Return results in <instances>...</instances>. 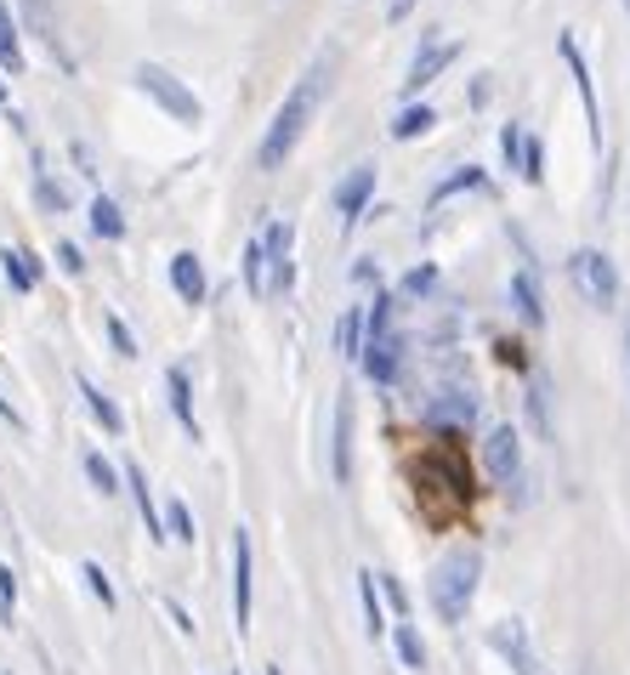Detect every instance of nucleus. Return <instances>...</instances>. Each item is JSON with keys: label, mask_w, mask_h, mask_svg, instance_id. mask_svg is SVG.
I'll use <instances>...</instances> for the list:
<instances>
[{"label": "nucleus", "mask_w": 630, "mask_h": 675, "mask_svg": "<svg viewBox=\"0 0 630 675\" xmlns=\"http://www.w3.org/2000/svg\"><path fill=\"white\" fill-rule=\"evenodd\" d=\"M324 96H329V58H318L296 85H289L284 103H278V114H273V125H267V136H262V149H256V165H262V171H278V165L289 160V149L302 142V131H307V120L318 114Z\"/></svg>", "instance_id": "obj_1"}, {"label": "nucleus", "mask_w": 630, "mask_h": 675, "mask_svg": "<svg viewBox=\"0 0 630 675\" xmlns=\"http://www.w3.org/2000/svg\"><path fill=\"white\" fill-rule=\"evenodd\" d=\"M398 289H375V301L364 307V375L375 386H398L409 364V335L398 329Z\"/></svg>", "instance_id": "obj_2"}, {"label": "nucleus", "mask_w": 630, "mask_h": 675, "mask_svg": "<svg viewBox=\"0 0 630 675\" xmlns=\"http://www.w3.org/2000/svg\"><path fill=\"white\" fill-rule=\"evenodd\" d=\"M477 585H482V545H449L438 556V567H431V579H426V602L455 631L477 602Z\"/></svg>", "instance_id": "obj_3"}, {"label": "nucleus", "mask_w": 630, "mask_h": 675, "mask_svg": "<svg viewBox=\"0 0 630 675\" xmlns=\"http://www.w3.org/2000/svg\"><path fill=\"white\" fill-rule=\"evenodd\" d=\"M482 477L511 500V505H528V466H522V431L506 420V426H489L482 431Z\"/></svg>", "instance_id": "obj_4"}, {"label": "nucleus", "mask_w": 630, "mask_h": 675, "mask_svg": "<svg viewBox=\"0 0 630 675\" xmlns=\"http://www.w3.org/2000/svg\"><path fill=\"white\" fill-rule=\"evenodd\" d=\"M482 420V403L471 392V380L449 375L444 386H431V398L420 403V426L426 431H455V438H466V431H477Z\"/></svg>", "instance_id": "obj_5"}, {"label": "nucleus", "mask_w": 630, "mask_h": 675, "mask_svg": "<svg viewBox=\"0 0 630 675\" xmlns=\"http://www.w3.org/2000/svg\"><path fill=\"white\" fill-rule=\"evenodd\" d=\"M568 278H573V289H579V296H586L597 313H613V307L624 301V278H619L613 256L597 250V245H579V250L568 256Z\"/></svg>", "instance_id": "obj_6"}, {"label": "nucleus", "mask_w": 630, "mask_h": 675, "mask_svg": "<svg viewBox=\"0 0 630 675\" xmlns=\"http://www.w3.org/2000/svg\"><path fill=\"white\" fill-rule=\"evenodd\" d=\"M131 80H136V91H149L171 120H182V125H200V120H205V103H200V96H193L171 69H160V63H136Z\"/></svg>", "instance_id": "obj_7"}, {"label": "nucleus", "mask_w": 630, "mask_h": 675, "mask_svg": "<svg viewBox=\"0 0 630 675\" xmlns=\"http://www.w3.org/2000/svg\"><path fill=\"white\" fill-rule=\"evenodd\" d=\"M482 642H489V653L511 669V675H551L535 653V642H528V624L522 618H495L489 631H482Z\"/></svg>", "instance_id": "obj_8"}, {"label": "nucleus", "mask_w": 630, "mask_h": 675, "mask_svg": "<svg viewBox=\"0 0 630 675\" xmlns=\"http://www.w3.org/2000/svg\"><path fill=\"white\" fill-rule=\"evenodd\" d=\"M251 585H256V545H251V528H233V631L245 636L251 631Z\"/></svg>", "instance_id": "obj_9"}, {"label": "nucleus", "mask_w": 630, "mask_h": 675, "mask_svg": "<svg viewBox=\"0 0 630 675\" xmlns=\"http://www.w3.org/2000/svg\"><path fill=\"white\" fill-rule=\"evenodd\" d=\"M557 52L573 74V91H579V103H586V120H591V142L602 149V103H597V85H591V69H586V52H579V40L573 34H557Z\"/></svg>", "instance_id": "obj_10"}, {"label": "nucleus", "mask_w": 630, "mask_h": 675, "mask_svg": "<svg viewBox=\"0 0 630 675\" xmlns=\"http://www.w3.org/2000/svg\"><path fill=\"white\" fill-rule=\"evenodd\" d=\"M506 296H511L522 329H546V289H540V267H535V262H522V267L511 273Z\"/></svg>", "instance_id": "obj_11"}, {"label": "nucleus", "mask_w": 630, "mask_h": 675, "mask_svg": "<svg viewBox=\"0 0 630 675\" xmlns=\"http://www.w3.org/2000/svg\"><path fill=\"white\" fill-rule=\"evenodd\" d=\"M369 200H375V165H353L342 182H335V211H342V227L347 233L364 222Z\"/></svg>", "instance_id": "obj_12"}, {"label": "nucleus", "mask_w": 630, "mask_h": 675, "mask_svg": "<svg viewBox=\"0 0 630 675\" xmlns=\"http://www.w3.org/2000/svg\"><path fill=\"white\" fill-rule=\"evenodd\" d=\"M329 477L342 482H353V392H342L335 398V426H329Z\"/></svg>", "instance_id": "obj_13"}, {"label": "nucleus", "mask_w": 630, "mask_h": 675, "mask_svg": "<svg viewBox=\"0 0 630 675\" xmlns=\"http://www.w3.org/2000/svg\"><path fill=\"white\" fill-rule=\"evenodd\" d=\"M522 409H528V426H535V438H557V420H551V375L535 364L522 375Z\"/></svg>", "instance_id": "obj_14"}, {"label": "nucleus", "mask_w": 630, "mask_h": 675, "mask_svg": "<svg viewBox=\"0 0 630 675\" xmlns=\"http://www.w3.org/2000/svg\"><path fill=\"white\" fill-rule=\"evenodd\" d=\"M455 58H460V45H455V40H426L420 52H415V63H409V74H404V91L420 96V85H431Z\"/></svg>", "instance_id": "obj_15"}, {"label": "nucleus", "mask_w": 630, "mask_h": 675, "mask_svg": "<svg viewBox=\"0 0 630 675\" xmlns=\"http://www.w3.org/2000/svg\"><path fill=\"white\" fill-rule=\"evenodd\" d=\"M74 386H80V403L91 409V420L103 426V438H125V409H120V403L103 392V386H96L91 375H80Z\"/></svg>", "instance_id": "obj_16"}, {"label": "nucleus", "mask_w": 630, "mask_h": 675, "mask_svg": "<svg viewBox=\"0 0 630 675\" xmlns=\"http://www.w3.org/2000/svg\"><path fill=\"white\" fill-rule=\"evenodd\" d=\"M171 289H176V301H187V307H200L205 301V262L193 256V250H176L171 256Z\"/></svg>", "instance_id": "obj_17"}, {"label": "nucleus", "mask_w": 630, "mask_h": 675, "mask_svg": "<svg viewBox=\"0 0 630 675\" xmlns=\"http://www.w3.org/2000/svg\"><path fill=\"white\" fill-rule=\"evenodd\" d=\"M165 398H171L176 426L187 431V438H200V415H193V380H187V369H182V364H171V369H165Z\"/></svg>", "instance_id": "obj_18"}, {"label": "nucleus", "mask_w": 630, "mask_h": 675, "mask_svg": "<svg viewBox=\"0 0 630 675\" xmlns=\"http://www.w3.org/2000/svg\"><path fill=\"white\" fill-rule=\"evenodd\" d=\"M358 602H364V631H369V642H380L386 636V602H380V585H375V567H358Z\"/></svg>", "instance_id": "obj_19"}, {"label": "nucleus", "mask_w": 630, "mask_h": 675, "mask_svg": "<svg viewBox=\"0 0 630 675\" xmlns=\"http://www.w3.org/2000/svg\"><path fill=\"white\" fill-rule=\"evenodd\" d=\"M0 273H7V284L18 289V296H34V284H40V262H34L23 245H7V250H0Z\"/></svg>", "instance_id": "obj_20"}, {"label": "nucleus", "mask_w": 630, "mask_h": 675, "mask_svg": "<svg viewBox=\"0 0 630 675\" xmlns=\"http://www.w3.org/2000/svg\"><path fill=\"white\" fill-rule=\"evenodd\" d=\"M393 653H398V664H404L409 675L426 669V636H420L415 618H398V624H393Z\"/></svg>", "instance_id": "obj_21"}, {"label": "nucleus", "mask_w": 630, "mask_h": 675, "mask_svg": "<svg viewBox=\"0 0 630 675\" xmlns=\"http://www.w3.org/2000/svg\"><path fill=\"white\" fill-rule=\"evenodd\" d=\"M85 216H91V233L103 238V245H120L125 238V216H120V205L109 200V193H96V200L85 205Z\"/></svg>", "instance_id": "obj_22"}, {"label": "nucleus", "mask_w": 630, "mask_h": 675, "mask_svg": "<svg viewBox=\"0 0 630 675\" xmlns=\"http://www.w3.org/2000/svg\"><path fill=\"white\" fill-rule=\"evenodd\" d=\"M455 193H489V171H482V165H466V171H455V176H444L438 187H431V211H438L444 200H455Z\"/></svg>", "instance_id": "obj_23"}, {"label": "nucleus", "mask_w": 630, "mask_h": 675, "mask_svg": "<svg viewBox=\"0 0 630 675\" xmlns=\"http://www.w3.org/2000/svg\"><path fill=\"white\" fill-rule=\"evenodd\" d=\"M238 267H245V289H251V296H256V301H267V296H273V273H267V250H262V238H251V245H245Z\"/></svg>", "instance_id": "obj_24"}, {"label": "nucleus", "mask_w": 630, "mask_h": 675, "mask_svg": "<svg viewBox=\"0 0 630 675\" xmlns=\"http://www.w3.org/2000/svg\"><path fill=\"white\" fill-rule=\"evenodd\" d=\"M335 352H342L347 364L364 358V307H347L342 318H335Z\"/></svg>", "instance_id": "obj_25"}, {"label": "nucleus", "mask_w": 630, "mask_h": 675, "mask_svg": "<svg viewBox=\"0 0 630 675\" xmlns=\"http://www.w3.org/2000/svg\"><path fill=\"white\" fill-rule=\"evenodd\" d=\"M85 477H91V489L103 494V500L125 489V471H120V466H114V460H109L103 449H85Z\"/></svg>", "instance_id": "obj_26"}, {"label": "nucleus", "mask_w": 630, "mask_h": 675, "mask_svg": "<svg viewBox=\"0 0 630 675\" xmlns=\"http://www.w3.org/2000/svg\"><path fill=\"white\" fill-rule=\"evenodd\" d=\"M0 69L23 74V40H18V18H12L7 0H0Z\"/></svg>", "instance_id": "obj_27"}, {"label": "nucleus", "mask_w": 630, "mask_h": 675, "mask_svg": "<svg viewBox=\"0 0 630 675\" xmlns=\"http://www.w3.org/2000/svg\"><path fill=\"white\" fill-rule=\"evenodd\" d=\"M431 289H438V267H431V262H420V267H409V273L398 278V301H404V307L431 301Z\"/></svg>", "instance_id": "obj_28"}, {"label": "nucleus", "mask_w": 630, "mask_h": 675, "mask_svg": "<svg viewBox=\"0 0 630 675\" xmlns=\"http://www.w3.org/2000/svg\"><path fill=\"white\" fill-rule=\"evenodd\" d=\"M80 579H85V591H91L96 602H103V613H114V607H120V591H114V579H109V567L96 562V556H85V562H80Z\"/></svg>", "instance_id": "obj_29"}, {"label": "nucleus", "mask_w": 630, "mask_h": 675, "mask_svg": "<svg viewBox=\"0 0 630 675\" xmlns=\"http://www.w3.org/2000/svg\"><path fill=\"white\" fill-rule=\"evenodd\" d=\"M431 120H438V114H431L426 103H404V109H398V120H393V136H398V142L426 136V131H431Z\"/></svg>", "instance_id": "obj_30"}, {"label": "nucleus", "mask_w": 630, "mask_h": 675, "mask_svg": "<svg viewBox=\"0 0 630 675\" xmlns=\"http://www.w3.org/2000/svg\"><path fill=\"white\" fill-rule=\"evenodd\" d=\"M103 335H109L114 358H136V352H142V347H136V335H131V324H125L120 313H103Z\"/></svg>", "instance_id": "obj_31"}, {"label": "nucleus", "mask_w": 630, "mask_h": 675, "mask_svg": "<svg viewBox=\"0 0 630 675\" xmlns=\"http://www.w3.org/2000/svg\"><path fill=\"white\" fill-rule=\"evenodd\" d=\"M34 200H40V211L63 216V211H69V187H63V182H52L45 171H34Z\"/></svg>", "instance_id": "obj_32"}, {"label": "nucleus", "mask_w": 630, "mask_h": 675, "mask_svg": "<svg viewBox=\"0 0 630 675\" xmlns=\"http://www.w3.org/2000/svg\"><path fill=\"white\" fill-rule=\"evenodd\" d=\"M517 176H522L528 187H540V182H546V142H540V136H528V142H522V171H517Z\"/></svg>", "instance_id": "obj_33"}, {"label": "nucleus", "mask_w": 630, "mask_h": 675, "mask_svg": "<svg viewBox=\"0 0 630 675\" xmlns=\"http://www.w3.org/2000/svg\"><path fill=\"white\" fill-rule=\"evenodd\" d=\"M165 534H171L176 545H193V534H200V528H193V511H187L182 500L165 505Z\"/></svg>", "instance_id": "obj_34"}, {"label": "nucleus", "mask_w": 630, "mask_h": 675, "mask_svg": "<svg viewBox=\"0 0 630 675\" xmlns=\"http://www.w3.org/2000/svg\"><path fill=\"white\" fill-rule=\"evenodd\" d=\"M375 585H380V602H386V613H393V618H409V591L398 585L393 573H375Z\"/></svg>", "instance_id": "obj_35"}, {"label": "nucleus", "mask_w": 630, "mask_h": 675, "mask_svg": "<svg viewBox=\"0 0 630 675\" xmlns=\"http://www.w3.org/2000/svg\"><path fill=\"white\" fill-rule=\"evenodd\" d=\"M528 341H522V335H500V341H495V358L506 364V369H517V375H528V369H535V364H528V352H522Z\"/></svg>", "instance_id": "obj_36"}, {"label": "nucleus", "mask_w": 630, "mask_h": 675, "mask_svg": "<svg viewBox=\"0 0 630 675\" xmlns=\"http://www.w3.org/2000/svg\"><path fill=\"white\" fill-rule=\"evenodd\" d=\"M18 618V573L12 562H0V624H12Z\"/></svg>", "instance_id": "obj_37"}, {"label": "nucleus", "mask_w": 630, "mask_h": 675, "mask_svg": "<svg viewBox=\"0 0 630 675\" xmlns=\"http://www.w3.org/2000/svg\"><path fill=\"white\" fill-rule=\"evenodd\" d=\"M23 7H29V18H34V29H40V40H45V45H52V52L63 58V34L52 29V18H45V0H23Z\"/></svg>", "instance_id": "obj_38"}, {"label": "nucleus", "mask_w": 630, "mask_h": 675, "mask_svg": "<svg viewBox=\"0 0 630 675\" xmlns=\"http://www.w3.org/2000/svg\"><path fill=\"white\" fill-rule=\"evenodd\" d=\"M522 142H528L522 125H500V154H506V165H517V171H522Z\"/></svg>", "instance_id": "obj_39"}, {"label": "nucleus", "mask_w": 630, "mask_h": 675, "mask_svg": "<svg viewBox=\"0 0 630 675\" xmlns=\"http://www.w3.org/2000/svg\"><path fill=\"white\" fill-rule=\"evenodd\" d=\"M165 613H171V624H176L182 636H193V613H187V607H182L176 596H165Z\"/></svg>", "instance_id": "obj_40"}, {"label": "nucleus", "mask_w": 630, "mask_h": 675, "mask_svg": "<svg viewBox=\"0 0 630 675\" xmlns=\"http://www.w3.org/2000/svg\"><path fill=\"white\" fill-rule=\"evenodd\" d=\"M58 262H63V273H85V256H80V245H58Z\"/></svg>", "instance_id": "obj_41"}, {"label": "nucleus", "mask_w": 630, "mask_h": 675, "mask_svg": "<svg viewBox=\"0 0 630 675\" xmlns=\"http://www.w3.org/2000/svg\"><path fill=\"white\" fill-rule=\"evenodd\" d=\"M353 284H364V289L375 284V289H380V267H375V262H353Z\"/></svg>", "instance_id": "obj_42"}, {"label": "nucleus", "mask_w": 630, "mask_h": 675, "mask_svg": "<svg viewBox=\"0 0 630 675\" xmlns=\"http://www.w3.org/2000/svg\"><path fill=\"white\" fill-rule=\"evenodd\" d=\"M0 420H7V426H12V431H18V426H23V415H18V409H12V403H7V392H0Z\"/></svg>", "instance_id": "obj_43"}, {"label": "nucleus", "mask_w": 630, "mask_h": 675, "mask_svg": "<svg viewBox=\"0 0 630 675\" xmlns=\"http://www.w3.org/2000/svg\"><path fill=\"white\" fill-rule=\"evenodd\" d=\"M415 7H420V0H393V18H409Z\"/></svg>", "instance_id": "obj_44"}, {"label": "nucleus", "mask_w": 630, "mask_h": 675, "mask_svg": "<svg viewBox=\"0 0 630 675\" xmlns=\"http://www.w3.org/2000/svg\"><path fill=\"white\" fill-rule=\"evenodd\" d=\"M624 369H630V313H624Z\"/></svg>", "instance_id": "obj_45"}, {"label": "nucleus", "mask_w": 630, "mask_h": 675, "mask_svg": "<svg viewBox=\"0 0 630 675\" xmlns=\"http://www.w3.org/2000/svg\"><path fill=\"white\" fill-rule=\"evenodd\" d=\"M267 675H284V669H278V664H267Z\"/></svg>", "instance_id": "obj_46"}, {"label": "nucleus", "mask_w": 630, "mask_h": 675, "mask_svg": "<svg viewBox=\"0 0 630 675\" xmlns=\"http://www.w3.org/2000/svg\"><path fill=\"white\" fill-rule=\"evenodd\" d=\"M0 103H7V85H0Z\"/></svg>", "instance_id": "obj_47"}, {"label": "nucleus", "mask_w": 630, "mask_h": 675, "mask_svg": "<svg viewBox=\"0 0 630 675\" xmlns=\"http://www.w3.org/2000/svg\"><path fill=\"white\" fill-rule=\"evenodd\" d=\"M624 12H630V0H624Z\"/></svg>", "instance_id": "obj_48"}]
</instances>
